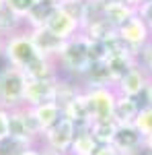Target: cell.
Here are the masks:
<instances>
[{
  "label": "cell",
  "instance_id": "cell-1",
  "mask_svg": "<svg viewBox=\"0 0 152 155\" xmlns=\"http://www.w3.org/2000/svg\"><path fill=\"white\" fill-rule=\"evenodd\" d=\"M58 68L62 77H68L80 83V79L91 68V58H88V37L84 33H78L68 41H64V48L60 50Z\"/></svg>",
  "mask_w": 152,
  "mask_h": 155
},
{
  "label": "cell",
  "instance_id": "cell-2",
  "mask_svg": "<svg viewBox=\"0 0 152 155\" xmlns=\"http://www.w3.org/2000/svg\"><path fill=\"white\" fill-rule=\"evenodd\" d=\"M2 58L6 60L8 66H14L19 71H25L29 64H33L39 54L31 41L29 29H21L12 35L4 37V48H2Z\"/></svg>",
  "mask_w": 152,
  "mask_h": 155
},
{
  "label": "cell",
  "instance_id": "cell-3",
  "mask_svg": "<svg viewBox=\"0 0 152 155\" xmlns=\"http://www.w3.org/2000/svg\"><path fill=\"white\" fill-rule=\"evenodd\" d=\"M25 89H27V77L23 71L8 64L0 68V107L14 110L25 106Z\"/></svg>",
  "mask_w": 152,
  "mask_h": 155
},
{
  "label": "cell",
  "instance_id": "cell-4",
  "mask_svg": "<svg viewBox=\"0 0 152 155\" xmlns=\"http://www.w3.org/2000/svg\"><path fill=\"white\" fill-rule=\"evenodd\" d=\"M76 126L72 124L68 118H62L60 122H56L51 128H47L41 137V149L43 151H49V153L56 155H68L70 153L72 141L76 137Z\"/></svg>",
  "mask_w": 152,
  "mask_h": 155
},
{
  "label": "cell",
  "instance_id": "cell-5",
  "mask_svg": "<svg viewBox=\"0 0 152 155\" xmlns=\"http://www.w3.org/2000/svg\"><path fill=\"white\" fill-rule=\"evenodd\" d=\"M84 93H86V99H88L93 122L113 118L115 99H117L115 87H91V89H84Z\"/></svg>",
  "mask_w": 152,
  "mask_h": 155
},
{
  "label": "cell",
  "instance_id": "cell-6",
  "mask_svg": "<svg viewBox=\"0 0 152 155\" xmlns=\"http://www.w3.org/2000/svg\"><path fill=\"white\" fill-rule=\"evenodd\" d=\"M150 81H152V77L136 62V64L126 72V77L115 85V91H117V95L142 99V95H144V91H146V87H148Z\"/></svg>",
  "mask_w": 152,
  "mask_h": 155
},
{
  "label": "cell",
  "instance_id": "cell-7",
  "mask_svg": "<svg viewBox=\"0 0 152 155\" xmlns=\"http://www.w3.org/2000/svg\"><path fill=\"white\" fill-rule=\"evenodd\" d=\"M117 35L121 37L129 48L136 50L138 54H140V50L144 48L148 41H152V31L146 27V23H144L142 19L136 17V15H134L132 19H128L121 27H117Z\"/></svg>",
  "mask_w": 152,
  "mask_h": 155
},
{
  "label": "cell",
  "instance_id": "cell-8",
  "mask_svg": "<svg viewBox=\"0 0 152 155\" xmlns=\"http://www.w3.org/2000/svg\"><path fill=\"white\" fill-rule=\"evenodd\" d=\"M111 145L121 155H144L146 139L134 128V124H123L117 128V134Z\"/></svg>",
  "mask_w": 152,
  "mask_h": 155
},
{
  "label": "cell",
  "instance_id": "cell-9",
  "mask_svg": "<svg viewBox=\"0 0 152 155\" xmlns=\"http://www.w3.org/2000/svg\"><path fill=\"white\" fill-rule=\"evenodd\" d=\"M58 93V79L56 81H29L27 79V89H25V106L37 107L56 101Z\"/></svg>",
  "mask_w": 152,
  "mask_h": 155
},
{
  "label": "cell",
  "instance_id": "cell-10",
  "mask_svg": "<svg viewBox=\"0 0 152 155\" xmlns=\"http://www.w3.org/2000/svg\"><path fill=\"white\" fill-rule=\"evenodd\" d=\"M45 29L51 31L56 37H60L62 41H68L72 37H76L78 33H82V25L76 19H72L68 12H64L60 6H58V11L54 12V17L47 21Z\"/></svg>",
  "mask_w": 152,
  "mask_h": 155
},
{
  "label": "cell",
  "instance_id": "cell-11",
  "mask_svg": "<svg viewBox=\"0 0 152 155\" xmlns=\"http://www.w3.org/2000/svg\"><path fill=\"white\" fill-rule=\"evenodd\" d=\"M62 114L64 118H68L76 126V128H86L93 124V118H91V107H88V99H86V93L82 91L72 99L70 104L62 107Z\"/></svg>",
  "mask_w": 152,
  "mask_h": 155
},
{
  "label": "cell",
  "instance_id": "cell-12",
  "mask_svg": "<svg viewBox=\"0 0 152 155\" xmlns=\"http://www.w3.org/2000/svg\"><path fill=\"white\" fill-rule=\"evenodd\" d=\"M29 33H31V41H33V46H35L39 56L51 58V60L58 58L60 50L64 48V41H62L60 37H56L51 31H47L45 27L33 29V31H29Z\"/></svg>",
  "mask_w": 152,
  "mask_h": 155
},
{
  "label": "cell",
  "instance_id": "cell-13",
  "mask_svg": "<svg viewBox=\"0 0 152 155\" xmlns=\"http://www.w3.org/2000/svg\"><path fill=\"white\" fill-rule=\"evenodd\" d=\"M8 134L11 139L19 141L25 145H37V141L31 137V132L27 128V118H25V106L8 110Z\"/></svg>",
  "mask_w": 152,
  "mask_h": 155
},
{
  "label": "cell",
  "instance_id": "cell-14",
  "mask_svg": "<svg viewBox=\"0 0 152 155\" xmlns=\"http://www.w3.org/2000/svg\"><path fill=\"white\" fill-rule=\"evenodd\" d=\"M23 72L29 81H56V79L62 77L60 74V68H58V62L51 60V58H43V56H39Z\"/></svg>",
  "mask_w": 152,
  "mask_h": 155
},
{
  "label": "cell",
  "instance_id": "cell-15",
  "mask_svg": "<svg viewBox=\"0 0 152 155\" xmlns=\"http://www.w3.org/2000/svg\"><path fill=\"white\" fill-rule=\"evenodd\" d=\"M60 4L56 2H45V0H37V4L29 11V15L25 17V29H29V31H33V29H41V27H45L47 21L54 17V12L58 11Z\"/></svg>",
  "mask_w": 152,
  "mask_h": 155
},
{
  "label": "cell",
  "instance_id": "cell-16",
  "mask_svg": "<svg viewBox=\"0 0 152 155\" xmlns=\"http://www.w3.org/2000/svg\"><path fill=\"white\" fill-rule=\"evenodd\" d=\"M140 107H142L140 99L117 95L115 110H113V120H115L119 126H123V124H134V120H136V116H138Z\"/></svg>",
  "mask_w": 152,
  "mask_h": 155
},
{
  "label": "cell",
  "instance_id": "cell-17",
  "mask_svg": "<svg viewBox=\"0 0 152 155\" xmlns=\"http://www.w3.org/2000/svg\"><path fill=\"white\" fill-rule=\"evenodd\" d=\"M80 85L84 89H91V87H113L107 62H93L91 68L86 71V74L80 79Z\"/></svg>",
  "mask_w": 152,
  "mask_h": 155
},
{
  "label": "cell",
  "instance_id": "cell-18",
  "mask_svg": "<svg viewBox=\"0 0 152 155\" xmlns=\"http://www.w3.org/2000/svg\"><path fill=\"white\" fill-rule=\"evenodd\" d=\"M101 15H103V19H107V21L117 29V27H121L128 19H132V17L136 15V6H132V4L123 2V0H117L113 4L105 6V8L101 11Z\"/></svg>",
  "mask_w": 152,
  "mask_h": 155
},
{
  "label": "cell",
  "instance_id": "cell-19",
  "mask_svg": "<svg viewBox=\"0 0 152 155\" xmlns=\"http://www.w3.org/2000/svg\"><path fill=\"white\" fill-rule=\"evenodd\" d=\"M82 33L88 37V39H93V41H109L111 37L117 35V29L107 19L99 17V19H93L91 23L84 25L82 27Z\"/></svg>",
  "mask_w": 152,
  "mask_h": 155
},
{
  "label": "cell",
  "instance_id": "cell-20",
  "mask_svg": "<svg viewBox=\"0 0 152 155\" xmlns=\"http://www.w3.org/2000/svg\"><path fill=\"white\" fill-rule=\"evenodd\" d=\"M33 110V114H35L37 122H39V126H41V130L45 132L47 128H51L56 122L64 118V114H62V107L56 104V101H49V104H43V106H37V107H31Z\"/></svg>",
  "mask_w": 152,
  "mask_h": 155
},
{
  "label": "cell",
  "instance_id": "cell-21",
  "mask_svg": "<svg viewBox=\"0 0 152 155\" xmlns=\"http://www.w3.org/2000/svg\"><path fill=\"white\" fill-rule=\"evenodd\" d=\"M97 147H99V143L95 141V137L91 134V128L88 126L86 128H78L68 155H95Z\"/></svg>",
  "mask_w": 152,
  "mask_h": 155
},
{
  "label": "cell",
  "instance_id": "cell-22",
  "mask_svg": "<svg viewBox=\"0 0 152 155\" xmlns=\"http://www.w3.org/2000/svg\"><path fill=\"white\" fill-rule=\"evenodd\" d=\"M88 128H91V134L95 137V141L99 145H111L113 139H115V134H117L119 124L113 118H109V120H97Z\"/></svg>",
  "mask_w": 152,
  "mask_h": 155
},
{
  "label": "cell",
  "instance_id": "cell-23",
  "mask_svg": "<svg viewBox=\"0 0 152 155\" xmlns=\"http://www.w3.org/2000/svg\"><path fill=\"white\" fill-rule=\"evenodd\" d=\"M105 62H107V68H109V77H111L113 87H115V85L126 77V72L136 64V60L128 58V56H109Z\"/></svg>",
  "mask_w": 152,
  "mask_h": 155
},
{
  "label": "cell",
  "instance_id": "cell-24",
  "mask_svg": "<svg viewBox=\"0 0 152 155\" xmlns=\"http://www.w3.org/2000/svg\"><path fill=\"white\" fill-rule=\"evenodd\" d=\"M21 29H25L23 19H19L17 15H12L8 8L0 11V35L8 37L12 33H17V31H21Z\"/></svg>",
  "mask_w": 152,
  "mask_h": 155
},
{
  "label": "cell",
  "instance_id": "cell-25",
  "mask_svg": "<svg viewBox=\"0 0 152 155\" xmlns=\"http://www.w3.org/2000/svg\"><path fill=\"white\" fill-rule=\"evenodd\" d=\"M60 8L68 12L72 19H76L80 25H84L86 17V0H60Z\"/></svg>",
  "mask_w": 152,
  "mask_h": 155
},
{
  "label": "cell",
  "instance_id": "cell-26",
  "mask_svg": "<svg viewBox=\"0 0 152 155\" xmlns=\"http://www.w3.org/2000/svg\"><path fill=\"white\" fill-rule=\"evenodd\" d=\"M134 128L140 132L144 139H148L152 134V107L148 106H142L140 112H138V116L134 120Z\"/></svg>",
  "mask_w": 152,
  "mask_h": 155
},
{
  "label": "cell",
  "instance_id": "cell-27",
  "mask_svg": "<svg viewBox=\"0 0 152 155\" xmlns=\"http://www.w3.org/2000/svg\"><path fill=\"white\" fill-rule=\"evenodd\" d=\"M6 2V8L12 12V15H17L19 19H23L29 15V11L33 8L37 4V0H4Z\"/></svg>",
  "mask_w": 152,
  "mask_h": 155
},
{
  "label": "cell",
  "instance_id": "cell-28",
  "mask_svg": "<svg viewBox=\"0 0 152 155\" xmlns=\"http://www.w3.org/2000/svg\"><path fill=\"white\" fill-rule=\"evenodd\" d=\"M88 58H91V64L93 62H105L109 58L105 41H93V39H88Z\"/></svg>",
  "mask_w": 152,
  "mask_h": 155
},
{
  "label": "cell",
  "instance_id": "cell-29",
  "mask_svg": "<svg viewBox=\"0 0 152 155\" xmlns=\"http://www.w3.org/2000/svg\"><path fill=\"white\" fill-rule=\"evenodd\" d=\"M136 62H138L142 68L152 77V41H148V44L140 50V54H138V60H136Z\"/></svg>",
  "mask_w": 152,
  "mask_h": 155
},
{
  "label": "cell",
  "instance_id": "cell-30",
  "mask_svg": "<svg viewBox=\"0 0 152 155\" xmlns=\"http://www.w3.org/2000/svg\"><path fill=\"white\" fill-rule=\"evenodd\" d=\"M136 17L142 19L146 23V27L152 31V0H144L136 6Z\"/></svg>",
  "mask_w": 152,
  "mask_h": 155
},
{
  "label": "cell",
  "instance_id": "cell-31",
  "mask_svg": "<svg viewBox=\"0 0 152 155\" xmlns=\"http://www.w3.org/2000/svg\"><path fill=\"white\" fill-rule=\"evenodd\" d=\"M11 134H8V110L0 107V143L8 141Z\"/></svg>",
  "mask_w": 152,
  "mask_h": 155
},
{
  "label": "cell",
  "instance_id": "cell-32",
  "mask_svg": "<svg viewBox=\"0 0 152 155\" xmlns=\"http://www.w3.org/2000/svg\"><path fill=\"white\" fill-rule=\"evenodd\" d=\"M95 155H121V153L117 151L113 145H99L97 151H95Z\"/></svg>",
  "mask_w": 152,
  "mask_h": 155
},
{
  "label": "cell",
  "instance_id": "cell-33",
  "mask_svg": "<svg viewBox=\"0 0 152 155\" xmlns=\"http://www.w3.org/2000/svg\"><path fill=\"white\" fill-rule=\"evenodd\" d=\"M142 106H148L152 107V81L148 83V87H146V91H144V95H142Z\"/></svg>",
  "mask_w": 152,
  "mask_h": 155
},
{
  "label": "cell",
  "instance_id": "cell-34",
  "mask_svg": "<svg viewBox=\"0 0 152 155\" xmlns=\"http://www.w3.org/2000/svg\"><path fill=\"white\" fill-rule=\"evenodd\" d=\"M17 155H43V153H41V147L33 145V147H27V149H23L21 153H17Z\"/></svg>",
  "mask_w": 152,
  "mask_h": 155
},
{
  "label": "cell",
  "instance_id": "cell-35",
  "mask_svg": "<svg viewBox=\"0 0 152 155\" xmlns=\"http://www.w3.org/2000/svg\"><path fill=\"white\" fill-rule=\"evenodd\" d=\"M144 153H148V155H152V134L146 139V149H144Z\"/></svg>",
  "mask_w": 152,
  "mask_h": 155
},
{
  "label": "cell",
  "instance_id": "cell-36",
  "mask_svg": "<svg viewBox=\"0 0 152 155\" xmlns=\"http://www.w3.org/2000/svg\"><path fill=\"white\" fill-rule=\"evenodd\" d=\"M123 2H128V4H132V6H138V4L144 2V0H123Z\"/></svg>",
  "mask_w": 152,
  "mask_h": 155
},
{
  "label": "cell",
  "instance_id": "cell-37",
  "mask_svg": "<svg viewBox=\"0 0 152 155\" xmlns=\"http://www.w3.org/2000/svg\"><path fill=\"white\" fill-rule=\"evenodd\" d=\"M2 48H4V37L0 35V56H2Z\"/></svg>",
  "mask_w": 152,
  "mask_h": 155
},
{
  "label": "cell",
  "instance_id": "cell-38",
  "mask_svg": "<svg viewBox=\"0 0 152 155\" xmlns=\"http://www.w3.org/2000/svg\"><path fill=\"white\" fill-rule=\"evenodd\" d=\"M4 8H6V2H4V0H0V11H4Z\"/></svg>",
  "mask_w": 152,
  "mask_h": 155
},
{
  "label": "cell",
  "instance_id": "cell-39",
  "mask_svg": "<svg viewBox=\"0 0 152 155\" xmlns=\"http://www.w3.org/2000/svg\"><path fill=\"white\" fill-rule=\"evenodd\" d=\"M41 153L43 155H56V153H49V151H43V149H41Z\"/></svg>",
  "mask_w": 152,
  "mask_h": 155
},
{
  "label": "cell",
  "instance_id": "cell-40",
  "mask_svg": "<svg viewBox=\"0 0 152 155\" xmlns=\"http://www.w3.org/2000/svg\"><path fill=\"white\" fill-rule=\"evenodd\" d=\"M45 2H56V4H60V0H45Z\"/></svg>",
  "mask_w": 152,
  "mask_h": 155
}]
</instances>
